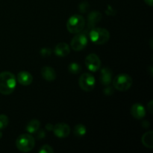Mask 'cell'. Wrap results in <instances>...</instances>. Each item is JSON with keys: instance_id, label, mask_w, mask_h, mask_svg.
<instances>
[{"instance_id": "cell-1", "label": "cell", "mask_w": 153, "mask_h": 153, "mask_svg": "<svg viewBox=\"0 0 153 153\" xmlns=\"http://www.w3.org/2000/svg\"><path fill=\"white\" fill-rule=\"evenodd\" d=\"M16 86V80L14 75L10 72L0 73V93L3 95L12 94Z\"/></svg>"}, {"instance_id": "cell-2", "label": "cell", "mask_w": 153, "mask_h": 153, "mask_svg": "<svg viewBox=\"0 0 153 153\" xmlns=\"http://www.w3.org/2000/svg\"><path fill=\"white\" fill-rule=\"evenodd\" d=\"M91 41L97 45H103L110 39V34L107 29L103 28H93L89 33Z\"/></svg>"}, {"instance_id": "cell-3", "label": "cell", "mask_w": 153, "mask_h": 153, "mask_svg": "<svg viewBox=\"0 0 153 153\" xmlns=\"http://www.w3.org/2000/svg\"><path fill=\"white\" fill-rule=\"evenodd\" d=\"M34 146H35L34 138L30 134H21L16 140V148L22 152H30L34 149Z\"/></svg>"}, {"instance_id": "cell-4", "label": "cell", "mask_w": 153, "mask_h": 153, "mask_svg": "<svg viewBox=\"0 0 153 153\" xmlns=\"http://www.w3.org/2000/svg\"><path fill=\"white\" fill-rule=\"evenodd\" d=\"M85 19L79 14L73 15L68 19L67 22V28L71 34H78L85 28Z\"/></svg>"}, {"instance_id": "cell-5", "label": "cell", "mask_w": 153, "mask_h": 153, "mask_svg": "<svg viewBox=\"0 0 153 153\" xmlns=\"http://www.w3.org/2000/svg\"><path fill=\"white\" fill-rule=\"evenodd\" d=\"M132 82L131 76L125 73L119 74L112 80L114 88L119 91H126L128 90L132 85Z\"/></svg>"}, {"instance_id": "cell-6", "label": "cell", "mask_w": 153, "mask_h": 153, "mask_svg": "<svg viewBox=\"0 0 153 153\" xmlns=\"http://www.w3.org/2000/svg\"><path fill=\"white\" fill-rule=\"evenodd\" d=\"M79 84L81 89L86 92H91L94 89V87H95V78L90 73H83L79 78Z\"/></svg>"}, {"instance_id": "cell-7", "label": "cell", "mask_w": 153, "mask_h": 153, "mask_svg": "<svg viewBox=\"0 0 153 153\" xmlns=\"http://www.w3.org/2000/svg\"><path fill=\"white\" fill-rule=\"evenodd\" d=\"M87 44H88V37L86 34L80 32L74 36L70 43L72 49L76 52H79L85 49Z\"/></svg>"}, {"instance_id": "cell-8", "label": "cell", "mask_w": 153, "mask_h": 153, "mask_svg": "<svg viewBox=\"0 0 153 153\" xmlns=\"http://www.w3.org/2000/svg\"><path fill=\"white\" fill-rule=\"evenodd\" d=\"M85 65L91 72H97L101 67V60L97 55L91 53L86 57Z\"/></svg>"}, {"instance_id": "cell-9", "label": "cell", "mask_w": 153, "mask_h": 153, "mask_svg": "<svg viewBox=\"0 0 153 153\" xmlns=\"http://www.w3.org/2000/svg\"><path fill=\"white\" fill-rule=\"evenodd\" d=\"M54 134L57 137L59 138H64V137H68L70 132V127L67 123H58L54 126L53 127Z\"/></svg>"}, {"instance_id": "cell-10", "label": "cell", "mask_w": 153, "mask_h": 153, "mask_svg": "<svg viewBox=\"0 0 153 153\" xmlns=\"http://www.w3.org/2000/svg\"><path fill=\"white\" fill-rule=\"evenodd\" d=\"M131 114L135 119H143L146 116V109L143 105L140 103H135L131 108Z\"/></svg>"}, {"instance_id": "cell-11", "label": "cell", "mask_w": 153, "mask_h": 153, "mask_svg": "<svg viewBox=\"0 0 153 153\" xmlns=\"http://www.w3.org/2000/svg\"><path fill=\"white\" fill-rule=\"evenodd\" d=\"M113 77V72L108 67L102 69L100 72V82L105 86H108L112 82Z\"/></svg>"}, {"instance_id": "cell-12", "label": "cell", "mask_w": 153, "mask_h": 153, "mask_svg": "<svg viewBox=\"0 0 153 153\" xmlns=\"http://www.w3.org/2000/svg\"><path fill=\"white\" fill-rule=\"evenodd\" d=\"M16 80L23 86L30 85L33 82V77L30 73L27 71H21L16 76Z\"/></svg>"}, {"instance_id": "cell-13", "label": "cell", "mask_w": 153, "mask_h": 153, "mask_svg": "<svg viewBox=\"0 0 153 153\" xmlns=\"http://www.w3.org/2000/svg\"><path fill=\"white\" fill-rule=\"evenodd\" d=\"M54 52L58 57H61V58L66 57L70 52V46L66 43H60L58 45H56Z\"/></svg>"}, {"instance_id": "cell-14", "label": "cell", "mask_w": 153, "mask_h": 153, "mask_svg": "<svg viewBox=\"0 0 153 153\" xmlns=\"http://www.w3.org/2000/svg\"><path fill=\"white\" fill-rule=\"evenodd\" d=\"M40 73L42 77L47 82H52L56 79V72L51 67H43Z\"/></svg>"}, {"instance_id": "cell-15", "label": "cell", "mask_w": 153, "mask_h": 153, "mask_svg": "<svg viewBox=\"0 0 153 153\" xmlns=\"http://www.w3.org/2000/svg\"><path fill=\"white\" fill-rule=\"evenodd\" d=\"M102 19V13L99 11H92L88 17V28H94L96 25Z\"/></svg>"}, {"instance_id": "cell-16", "label": "cell", "mask_w": 153, "mask_h": 153, "mask_svg": "<svg viewBox=\"0 0 153 153\" xmlns=\"http://www.w3.org/2000/svg\"><path fill=\"white\" fill-rule=\"evenodd\" d=\"M142 143L146 148L152 149L153 147V132L152 131H149L145 133L141 138Z\"/></svg>"}, {"instance_id": "cell-17", "label": "cell", "mask_w": 153, "mask_h": 153, "mask_svg": "<svg viewBox=\"0 0 153 153\" xmlns=\"http://www.w3.org/2000/svg\"><path fill=\"white\" fill-rule=\"evenodd\" d=\"M40 126V122L37 120H31L26 126V131L30 134H33L38 131Z\"/></svg>"}, {"instance_id": "cell-18", "label": "cell", "mask_w": 153, "mask_h": 153, "mask_svg": "<svg viewBox=\"0 0 153 153\" xmlns=\"http://www.w3.org/2000/svg\"><path fill=\"white\" fill-rule=\"evenodd\" d=\"M73 133H74L75 136H76V137H84L87 133L86 127H85L83 124H78V125H76V126H75Z\"/></svg>"}, {"instance_id": "cell-19", "label": "cell", "mask_w": 153, "mask_h": 153, "mask_svg": "<svg viewBox=\"0 0 153 153\" xmlns=\"http://www.w3.org/2000/svg\"><path fill=\"white\" fill-rule=\"evenodd\" d=\"M68 70L72 74H79L81 72V70H82V67L78 63L73 62L69 64Z\"/></svg>"}, {"instance_id": "cell-20", "label": "cell", "mask_w": 153, "mask_h": 153, "mask_svg": "<svg viewBox=\"0 0 153 153\" xmlns=\"http://www.w3.org/2000/svg\"><path fill=\"white\" fill-rule=\"evenodd\" d=\"M9 120L6 115L0 114V131L7 127L8 125Z\"/></svg>"}, {"instance_id": "cell-21", "label": "cell", "mask_w": 153, "mask_h": 153, "mask_svg": "<svg viewBox=\"0 0 153 153\" xmlns=\"http://www.w3.org/2000/svg\"><path fill=\"white\" fill-rule=\"evenodd\" d=\"M89 8L90 5L88 1H82L79 5V9L80 10V12H82V13H86L89 10Z\"/></svg>"}, {"instance_id": "cell-22", "label": "cell", "mask_w": 153, "mask_h": 153, "mask_svg": "<svg viewBox=\"0 0 153 153\" xmlns=\"http://www.w3.org/2000/svg\"><path fill=\"white\" fill-rule=\"evenodd\" d=\"M54 149L49 145H43L39 149V153H53Z\"/></svg>"}, {"instance_id": "cell-23", "label": "cell", "mask_w": 153, "mask_h": 153, "mask_svg": "<svg viewBox=\"0 0 153 153\" xmlns=\"http://www.w3.org/2000/svg\"><path fill=\"white\" fill-rule=\"evenodd\" d=\"M40 53L42 57H43V58H47V57H49L52 54V51L49 48H43L40 50Z\"/></svg>"}, {"instance_id": "cell-24", "label": "cell", "mask_w": 153, "mask_h": 153, "mask_svg": "<svg viewBox=\"0 0 153 153\" xmlns=\"http://www.w3.org/2000/svg\"><path fill=\"white\" fill-rule=\"evenodd\" d=\"M103 93H104L105 95H107V96H111L114 93V90L113 88L111 87H106L104 90H103Z\"/></svg>"}, {"instance_id": "cell-25", "label": "cell", "mask_w": 153, "mask_h": 153, "mask_svg": "<svg viewBox=\"0 0 153 153\" xmlns=\"http://www.w3.org/2000/svg\"><path fill=\"white\" fill-rule=\"evenodd\" d=\"M38 134H37V138L42 139L43 137H46V132L44 131V130L43 129H38Z\"/></svg>"}, {"instance_id": "cell-26", "label": "cell", "mask_w": 153, "mask_h": 153, "mask_svg": "<svg viewBox=\"0 0 153 153\" xmlns=\"http://www.w3.org/2000/svg\"><path fill=\"white\" fill-rule=\"evenodd\" d=\"M53 127H54V126L52 125L51 123H47L46 125V129L48 130V131H52V129H53Z\"/></svg>"}, {"instance_id": "cell-27", "label": "cell", "mask_w": 153, "mask_h": 153, "mask_svg": "<svg viewBox=\"0 0 153 153\" xmlns=\"http://www.w3.org/2000/svg\"><path fill=\"white\" fill-rule=\"evenodd\" d=\"M142 126H143V128H149V123L148 122V121H143V123H142Z\"/></svg>"}, {"instance_id": "cell-28", "label": "cell", "mask_w": 153, "mask_h": 153, "mask_svg": "<svg viewBox=\"0 0 153 153\" xmlns=\"http://www.w3.org/2000/svg\"><path fill=\"white\" fill-rule=\"evenodd\" d=\"M152 101H150L149 102V104H148V110H149V111L150 112V113H152Z\"/></svg>"}, {"instance_id": "cell-29", "label": "cell", "mask_w": 153, "mask_h": 153, "mask_svg": "<svg viewBox=\"0 0 153 153\" xmlns=\"http://www.w3.org/2000/svg\"><path fill=\"white\" fill-rule=\"evenodd\" d=\"M144 1L146 4H148V5L150 6V7H152L153 0H144Z\"/></svg>"}, {"instance_id": "cell-30", "label": "cell", "mask_w": 153, "mask_h": 153, "mask_svg": "<svg viewBox=\"0 0 153 153\" xmlns=\"http://www.w3.org/2000/svg\"><path fill=\"white\" fill-rule=\"evenodd\" d=\"M1 135H2V134H1V131H0V138H1Z\"/></svg>"}]
</instances>
